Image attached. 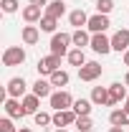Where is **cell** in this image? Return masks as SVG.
Masks as SVG:
<instances>
[{
    "mask_svg": "<svg viewBox=\"0 0 129 132\" xmlns=\"http://www.w3.org/2000/svg\"><path fill=\"white\" fill-rule=\"evenodd\" d=\"M112 51H129V31L127 28H122V31H116L112 36Z\"/></svg>",
    "mask_w": 129,
    "mask_h": 132,
    "instance_id": "cell-11",
    "label": "cell"
},
{
    "mask_svg": "<svg viewBox=\"0 0 129 132\" xmlns=\"http://www.w3.org/2000/svg\"><path fill=\"white\" fill-rule=\"evenodd\" d=\"M20 38H23V43H25V46H35V43H38V38H41V31H38L35 26H25L23 33H20Z\"/></svg>",
    "mask_w": 129,
    "mask_h": 132,
    "instance_id": "cell-13",
    "label": "cell"
},
{
    "mask_svg": "<svg viewBox=\"0 0 129 132\" xmlns=\"http://www.w3.org/2000/svg\"><path fill=\"white\" fill-rule=\"evenodd\" d=\"M68 43H73L71 33H53V38H51V53L58 56V59L68 56Z\"/></svg>",
    "mask_w": 129,
    "mask_h": 132,
    "instance_id": "cell-1",
    "label": "cell"
},
{
    "mask_svg": "<svg viewBox=\"0 0 129 132\" xmlns=\"http://www.w3.org/2000/svg\"><path fill=\"white\" fill-rule=\"evenodd\" d=\"M68 23H71L73 28H84V26H89V15H86L81 8L79 10H71V13H68Z\"/></svg>",
    "mask_w": 129,
    "mask_h": 132,
    "instance_id": "cell-16",
    "label": "cell"
},
{
    "mask_svg": "<svg viewBox=\"0 0 129 132\" xmlns=\"http://www.w3.org/2000/svg\"><path fill=\"white\" fill-rule=\"evenodd\" d=\"M124 66H129V51H124Z\"/></svg>",
    "mask_w": 129,
    "mask_h": 132,
    "instance_id": "cell-32",
    "label": "cell"
},
{
    "mask_svg": "<svg viewBox=\"0 0 129 132\" xmlns=\"http://www.w3.org/2000/svg\"><path fill=\"white\" fill-rule=\"evenodd\" d=\"M33 122H35L38 127H46V125L53 122V117H51L48 112H38V114H33Z\"/></svg>",
    "mask_w": 129,
    "mask_h": 132,
    "instance_id": "cell-28",
    "label": "cell"
},
{
    "mask_svg": "<svg viewBox=\"0 0 129 132\" xmlns=\"http://www.w3.org/2000/svg\"><path fill=\"white\" fill-rule=\"evenodd\" d=\"M5 114L10 117V119H23L28 112H25V107H23V102H20V99L8 97V102H5Z\"/></svg>",
    "mask_w": 129,
    "mask_h": 132,
    "instance_id": "cell-5",
    "label": "cell"
},
{
    "mask_svg": "<svg viewBox=\"0 0 129 132\" xmlns=\"http://www.w3.org/2000/svg\"><path fill=\"white\" fill-rule=\"evenodd\" d=\"M66 13V3L63 0H51L48 5H46V15H51V18H61Z\"/></svg>",
    "mask_w": 129,
    "mask_h": 132,
    "instance_id": "cell-17",
    "label": "cell"
},
{
    "mask_svg": "<svg viewBox=\"0 0 129 132\" xmlns=\"http://www.w3.org/2000/svg\"><path fill=\"white\" fill-rule=\"evenodd\" d=\"M109 26H112V23H109V15H101V13H96V15L89 18V26H86V28H89L91 33H104Z\"/></svg>",
    "mask_w": 129,
    "mask_h": 132,
    "instance_id": "cell-12",
    "label": "cell"
},
{
    "mask_svg": "<svg viewBox=\"0 0 129 132\" xmlns=\"http://www.w3.org/2000/svg\"><path fill=\"white\" fill-rule=\"evenodd\" d=\"M109 132H124V127H112Z\"/></svg>",
    "mask_w": 129,
    "mask_h": 132,
    "instance_id": "cell-33",
    "label": "cell"
},
{
    "mask_svg": "<svg viewBox=\"0 0 129 132\" xmlns=\"http://www.w3.org/2000/svg\"><path fill=\"white\" fill-rule=\"evenodd\" d=\"M124 107H127V109H129V97H127V102H124Z\"/></svg>",
    "mask_w": 129,
    "mask_h": 132,
    "instance_id": "cell-37",
    "label": "cell"
},
{
    "mask_svg": "<svg viewBox=\"0 0 129 132\" xmlns=\"http://www.w3.org/2000/svg\"><path fill=\"white\" fill-rule=\"evenodd\" d=\"M109 122H112V127H127V114H124V109H114L112 114H109Z\"/></svg>",
    "mask_w": 129,
    "mask_h": 132,
    "instance_id": "cell-24",
    "label": "cell"
},
{
    "mask_svg": "<svg viewBox=\"0 0 129 132\" xmlns=\"http://www.w3.org/2000/svg\"><path fill=\"white\" fill-rule=\"evenodd\" d=\"M101 76V64L99 61H86V64L79 69V79L81 81H94Z\"/></svg>",
    "mask_w": 129,
    "mask_h": 132,
    "instance_id": "cell-4",
    "label": "cell"
},
{
    "mask_svg": "<svg viewBox=\"0 0 129 132\" xmlns=\"http://www.w3.org/2000/svg\"><path fill=\"white\" fill-rule=\"evenodd\" d=\"M0 5H3V10H5V13H15L20 3H18V0H0Z\"/></svg>",
    "mask_w": 129,
    "mask_h": 132,
    "instance_id": "cell-29",
    "label": "cell"
},
{
    "mask_svg": "<svg viewBox=\"0 0 129 132\" xmlns=\"http://www.w3.org/2000/svg\"><path fill=\"white\" fill-rule=\"evenodd\" d=\"M76 119H79V114L73 109H61V112L53 114V125L56 127H68V125H76Z\"/></svg>",
    "mask_w": 129,
    "mask_h": 132,
    "instance_id": "cell-10",
    "label": "cell"
},
{
    "mask_svg": "<svg viewBox=\"0 0 129 132\" xmlns=\"http://www.w3.org/2000/svg\"><path fill=\"white\" fill-rule=\"evenodd\" d=\"M25 61V48L23 46H8L3 51V66H20Z\"/></svg>",
    "mask_w": 129,
    "mask_h": 132,
    "instance_id": "cell-2",
    "label": "cell"
},
{
    "mask_svg": "<svg viewBox=\"0 0 129 132\" xmlns=\"http://www.w3.org/2000/svg\"><path fill=\"white\" fill-rule=\"evenodd\" d=\"M51 86H53V84L51 81H43V79H38V81L33 84V94H35V97H51Z\"/></svg>",
    "mask_w": 129,
    "mask_h": 132,
    "instance_id": "cell-21",
    "label": "cell"
},
{
    "mask_svg": "<svg viewBox=\"0 0 129 132\" xmlns=\"http://www.w3.org/2000/svg\"><path fill=\"white\" fill-rule=\"evenodd\" d=\"M58 69H61V59H58V56H53V53L38 61V74H48V76H51V74H53V71H58Z\"/></svg>",
    "mask_w": 129,
    "mask_h": 132,
    "instance_id": "cell-9",
    "label": "cell"
},
{
    "mask_svg": "<svg viewBox=\"0 0 129 132\" xmlns=\"http://www.w3.org/2000/svg\"><path fill=\"white\" fill-rule=\"evenodd\" d=\"M91 130H94L91 117H79L76 119V132H91Z\"/></svg>",
    "mask_w": 129,
    "mask_h": 132,
    "instance_id": "cell-26",
    "label": "cell"
},
{
    "mask_svg": "<svg viewBox=\"0 0 129 132\" xmlns=\"http://www.w3.org/2000/svg\"><path fill=\"white\" fill-rule=\"evenodd\" d=\"M23 20H25V23L41 20V5H25V8H23Z\"/></svg>",
    "mask_w": 129,
    "mask_h": 132,
    "instance_id": "cell-20",
    "label": "cell"
},
{
    "mask_svg": "<svg viewBox=\"0 0 129 132\" xmlns=\"http://www.w3.org/2000/svg\"><path fill=\"white\" fill-rule=\"evenodd\" d=\"M48 99H51V107H53L56 112H61V109H71V107H73V97H71L66 89H61V92H53Z\"/></svg>",
    "mask_w": 129,
    "mask_h": 132,
    "instance_id": "cell-3",
    "label": "cell"
},
{
    "mask_svg": "<svg viewBox=\"0 0 129 132\" xmlns=\"http://www.w3.org/2000/svg\"><path fill=\"white\" fill-rule=\"evenodd\" d=\"M68 64L71 66H84L86 64V56H84V48H73V51H68Z\"/></svg>",
    "mask_w": 129,
    "mask_h": 132,
    "instance_id": "cell-23",
    "label": "cell"
},
{
    "mask_svg": "<svg viewBox=\"0 0 129 132\" xmlns=\"http://www.w3.org/2000/svg\"><path fill=\"white\" fill-rule=\"evenodd\" d=\"M56 132H68V130H66V127H58V130H56Z\"/></svg>",
    "mask_w": 129,
    "mask_h": 132,
    "instance_id": "cell-36",
    "label": "cell"
},
{
    "mask_svg": "<svg viewBox=\"0 0 129 132\" xmlns=\"http://www.w3.org/2000/svg\"><path fill=\"white\" fill-rule=\"evenodd\" d=\"M91 48L96 51V53H101V56H106L112 51V38H106L104 33H94L91 36Z\"/></svg>",
    "mask_w": 129,
    "mask_h": 132,
    "instance_id": "cell-8",
    "label": "cell"
},
{
    "mask_svg": "<svg viewBox=\"0 0 129 132\" xmlns=\"http://www.w3.org/2000/svg\"><path fill=\"white\" fill-rule=\"evenodd\" d=\"M124 84H127V86H129V74H127V76H124Z\"/></svg>",
    "mask_w": 129,
    "mask_h": 132,
    "instance_id": "cell-35",
    "label": "cell"
},
{
    "mask_svg": "<svg viewBox=\"0 0 129 132\" xmlns=\"http://www.w3.org/2000/svg\"><path fill=\"white\" fill-rule=\"evenodd\" d=\"M0 132H18L10 117H5V119H0Z\"/></svg>",
    "mask_w": 129,
    "mask_h": 132,
    "instance_id": "cell-30",
    "label": "cell"
},
{
    "mask_svg": "<svg viewBox=\"0 0 129 132\" xmlns=\"http://www.w3.org/2000/svg\"><path fill=\"white\" fill-rule=\"evenodd\" d=\"M31 5H41L43 8V5H48V0H31Z\"/></svg>",
    "mask_w": 129,
    "mask_h": 132,
    "instance_id": "cell-31",
    "label": "cell"
},
{
    "mask_svg": "<svg viewBox=\"0 0 129 132\" xmlns=\"http://www.w3.org/2000/svg\"><path fill=\"white\" fill-rule=\"evenodd\" d=\"M18 132H33V130H31V127H20Z\"/></svg>",
    "mask_w": 129,
    "mask_h": 132,
    "instance_id": "cell-34",
    "label": "cell"
},
{
    "mask_svg": "<svg viewBox=\"0 0 129 132\" xmlns=\"http://www.w3.org/2000/svg\"><path fill=\"white\" fill-rule=\"evenodd\" d=\"M91 102L94 104H109V86H94L91 89Z\"/></svg>",
    "mask_w": 129,
    "mask_h": 132,
    "instance_id": "cell-15",
    "label": "cell"
},
{
    "mask_svg": "<svg viewBox=\"0 0 129 132\" xmlns=\"http://www.w3.org/2000/svg\"><path fill=\"white\" fill-rule=\"evenodd\" d=\"M68 79H71V76H68V71H61V69H58V71H53V74L48 76V81L53 84V86H58V89H61V86H66V84H68Z\"/></svg>",
    "mask_w": 129,
    "mask_h": 132,
    "instance_id": "cell-22",
    "label": "cell"
},
{
    "mask_svg": "<svg viewBox=\"0 0 129 132\" xmlns=\"http://www.w3.org/2000/svg\"><path fill=\"white\" fill-rule=\"evenodd\" d=\"M56 26H58V18H51V15H43V18H41V31L53 33V31H56Z\"/></svg>",
    "mask_w": 129,
    "mask_h": 132,
    "instance_id": "cell-25",
    "label": "cell"
},
{
    "mask_svg": "<svg viewBox=\"0 0 129 132\" xmlns=\"http://www.w3.org/2000/svg\"><path fill=\"white\" fill-rule=\"evenodd\" d=\"M23 107H25L28 114H38V109H41V97H35V94L23 97Z\"/></svg>",
    "mask_w": 129,
    "mask_h": 132,
    "instance_id": "cell-19",
    "label": "cell"
},
{
    "mask_svg": "<svg viewBox=\"0 0 129 132\" xmlns=\"http://www.w3.org/2000/svg\"><path fill=\"white\" fill-rule=\"evenodd\" d=\"M91 104H94L91 99H76L71 109H73L79 117H89V114H91Z\"/></svg>",
    "mask_w": 129,
    "mask_h": 132,
    "instance_id": "cell-18",
    "label": "cell"
},
{
    "mask_svg": "<svg viewBox=\"0 0 129 132\" xmlns=\"http://www.w3.org/2000/svg\"><path fill=\"white\" fill-rule=\"evenodd\" d=\"M127 84H119L114 81L112 86H109V104L106 107H114V104H119V102H127Z\"/></svg>",
    "mask_w": 129,
    "mask_h": 132,
    "instance_id": "cell-6",
    "label": "cell"
},
{
    "mask_svg": "<svg viewBox=\"0 0 129 132\" xmlns=\"http://www.w3.org/2000/svg\"><path fill=\"white\" fill-rule=\"evenodd\" d=\"M71 41H73V46L76 48H84V46H91V36L84 31V28H76V31L71 33Z\"/></svg>",
    "mask_w": 129,
    "mask_h": 132,
    "instance_id": "cell-14",
    "label": "cell"
},
{
    "mask_svg": "<svg viewBox=\"0 0 129 132\" xmlns=\"http://www.w3.org/2000/svg\"><path fill=\"white\" fill-rule=\"evenodd\" d=\"M8 97H13V99H20L23 94H25V89H28V84H25V79L23 76H13L10 81H8Z\"/></svg>",
    "mask_w": 129,
    "mask_h": 132,
    "instance_id": "cell-7",
    "label": "cell"
},
{
    "mask_svg": "<svg viewBox=\"0 0 129 132\" xmlns=\"http://www.w3.org/2000/svg\"><path fill=\"white\" fill-rule=\"evenodd\" d=\"M112 10H114V0H96V13L109 15Z\"/></svg>",
    "mask_w": 129,
    "mask_h": 132,
    "instance_id": "cell-27",
    "label": "cell"
}]
</instances>
